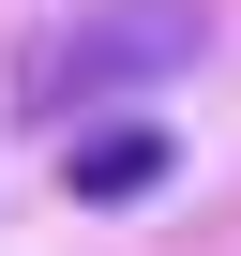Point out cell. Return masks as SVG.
<instances>
[{"mask_svg": "<svg viewBox=\"0 0 241 256\" xmlns=\"http://www.w3.org/2000/svg\"><path fill=\"white\" fill-rule=\"evenodd\" d=\"M196 46H211V16H196V0H76V16H46V30H30L16 90H30V120L136 106V90H166Z\"/></svg>", "mask_w": 241, "mask_h": 256, "instance_id": "6da1fadb", "label": "cell"}, {"mask_svg": "<svg viewBox=\"0 0 241 256\" xmlns=\"http://www.w3.org/2000/svg\"><path fill=\"white\" fill-rule=\"evenodd\" d=\"M166 166H181V136H166V120H90V136H76V196H90V211L151 196Z\"/></svg>", "mask_w": 241, "mask_h": 256, "instance_id": "7a4b0ae2", "label": "cell"}]
</instances>
